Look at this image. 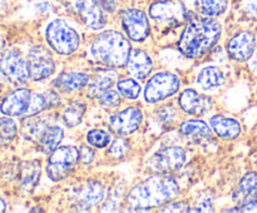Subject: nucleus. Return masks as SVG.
Returning a JSON list of instances; mask_svg holds the SVG:
<instances>
[{
	"label": "nucleus",
	"mask_w": 257,
	"mask_h": 213,
	"mask_svg": "<svg viewBox=\"0 0 257 213\" xmlns=\"http://www.w3.org/2000/svg\"><path fill=\"white\" fill-rule=\"evenodd\" d=\"M180 194L177 182L170 174L153 175L136 184L128 193L125 203L130 209H151L171 202Z\"/></svg>",
	"instance_id": "nucleus-1"
},
{
	"label": "nucleus",
	"mask_w": 257,
	"mask_h": 213,
	"mask_svg": "<svg viewBox=\"0 0 257 213\" xmlns=\"http://www.w3.org/2000/svg\"><path fill=\"white\" fill-rule=\"evenodd\" d=\"M221 32V25L210 18L192 19L181 35L178 49L191 59L202 58L217 44Z\"/></svg>",
	"instance_id": "nucleus-2"
},
{
	"label": "nucleus",
	"mask_w": 257,
	"mask_h": 213,
	"mask_svg": "<svg viewBox=\"0 0 257 213\" xmlns=\"http://www.w3.org/2000/svg\"><path fill=\"white\" fill-rule=\"evenodd\" d=\"M88 57L108 69L123 68L131 57V44L120 33L109 30L98 35L90 44Z\"/></svg>",
	"instance_id": "nucleus-3"
},
{
	"label": "nucleus",
	"mask_w": 257,
	"mask_h": 213,
	"mask_svg": "<svg viewBox=\"0 0 257 213\" xmlns=\"http://www.w3.org/2000/svg\"><path fill=\"white\" fill-rule=\"evenodd\" d=\"M45 38L54 52L62 55H69L79 48V34L64 20H53L45 30Z\"/></svg>",
	"instance_id": "nucleus-4"
},
{
	"label": "nucleus",
	"mask_w": 257,
	"mask_h": 213,
	"mask_svg": "<svg viewBox=\"0 0 257 213\" xmlns=\"http://www.w3.org/2000/svg\"><path fill=\"white\" fill-rule=\"evenodd\" d=\"M80 159V152L74 145L58 147L48 158L47 173L52 180H63L73 172Z\"/></svg>",
	"instance_id": "nucleus-5"
},
{
	"label": "nucleus",
	"mask_w": 257,
	"mask_h": 213,
	"mask_svg": "<svg viewBox=\"0 0 257 213\" xmlns=\"http://www.w3.org/2000/svg\"><path fill=\"white\" fill-rule=\"evenodd\" d=\"M0 72L10 83L17 85L25 84L30 78L28 60L17 49H8L0 55Z\"/></svg>",
	"instance_id": "nucleus-6"
},
{
	"label": "nucleus",
	"mask_w": 257,
	"mask_h": 213,
	"mask_svg": "<svg viewBox=\"0 0 257 213\" xmlns=\"http://www.w3.org/2000/svg\"><path fill=\"white\" fill-rule=\"evenodd\" d=\"M180 89V79L172 73L161 72L147 82L145 98L148 103H158L175 94Z\"/></svg>",
	"instance_id": "nucleus-7"
},
{
	"label": "nucleus",
	"mask_w": 257,
	"mask_h": 213,
	"mask_svg": "<svg viewBox=\"0 0 257 213\" xmlns=\"http://www.w3.org/2000/svg\"><path fill=\"white\" fill-rule=\"evenodd\" d=\"M150 17L158 24L175 27L185 22L187 12L180 0H160L151 5Z\"/></svg>",
	"instance_id": "nucleus-8"
},
{
	"label": "nucleus",
	"mask_w": 257,
	"mask_h": 213,
	"mask_svg": "<svg viewBox=\"0 0 257 213\" xmlns=\"http://www.w3.org/2000/svg\"><path fill=\"white\" fill-rule=\"evenodd\" d=\"M186 162V153L178 145L166 147L158 150L150 159L148 165L152 170L160 174H171L182 168Z\"/></svg>",
	"instance_id": "nucleus-9"
},
{
	"label": "nucleus",
	"mask_w": 257,
	"mask_h": 213,
	"mask_svg": "<svg viewBox=\"0 0 257 213\" xmlns=\"http://www.w3.org/2000/svg\"><path fill=\"white\" fill-rule=\"evenodd\" d=\"M30 78L34 80H43L54 73L55 63L52 53L43 45H35L28 54Z\"/></svg>",
	"instance_id": "nucleus-10"
},
{
	"label": "nucleus",
	"mask_w": 257,
	"mask_h": 213,
	"mask_svg": "<svg viewBox=\"0 0 257 213\" xmlns=\"http://www.w3.org/2000/svg\"><path fill=\"white\" fill-rule=\"evenodd\" d=\"M73 9L82 18L85 27L93 30H99L107 24L104 9L97 0H68Z\"/></svg>",
	"instance_id": "nucleus-11"
},
{
	"label": "nucleus",
	"mask_w": 257,
	"mask_h": 213,
	"mask_svg": "<svg viewBox=\"0 0 257 213\" xmlns=\"http://www.w3.org/2000/svg\"><path fill=\"white\" fill-rule=\"evenodd\" d=\"M122 25L130 39L142 42L150 34V22L142 10L127 9L122 13Z\"/></svg>",
	"instance_id": "nucleus-12"
},
{
	"label": "nucleus",
	"mask_w": 257,
	"mask_h": 213,
	"mask_svg": "<svg viewBox=\"0 0 257 213\" xmlns=\"http://www.w3.org/2000/svg\"><path fill=\"white\" fill-rule=\"evenodd\" d=\"M143 120V113L137 107H128L122 112L110 117V129L118 135H130L140 128Z\"/></svg>",
	"instance_id": "nucleus-13"
},
{
	"label": "nucleus",
	"mask_w": 257,
	"mask_h": 213,
	"mask_svg": "<svg viewBox=\"0 0 257 213\" xmlns=\"http://www.w3.org/2000/svg\"><path fill=\"white\" fill-rule=\"evenodd\" d=\"M256 49V37L252 32H240L227 43L228 55L236 62H246L251 59Z\"/></svg>",
	"instance_id": "nucleus-14"
},
{
	"label": "nucleus",
	"mask_w": 257,
	"mask_h": 213,
	"mask_svg": "<svg viewBox=\"0 0 257 213\" xmlns=\"http://www.w3.org/2000/svg\"><path fill=\"white\" fill-rule=\"evenodd\" d=\"M30 99H32V92L27 88H20L4 98L0 105V110L3 114L9 117L25 115L29 108Z\"/></svg>",
	"instance_id": "nucleus-15"
},
{
	"label": "nucleus",
	"mask_w": 257,
	"mask_h": 213,
	"mask_svg": "<svg viewBox=\"0 0 257 213\" xmlns=\"http://www.w3.org/2000/svg\"><path fill=\"white\" fill-rule=\"evenodd\" d=\"M178 103L183 112L191 115H202L212 108V100L207 95L200 94L193 89H186L181 93Z\"/></svg>",
	"instance_id": "nucleus-16"
},
{
	"label": "nucleus",
	"mask_w": 257,
	"mask_h": 213,
	"mask_svg": "<svg viewBox=\"0 0 257 213\" xmlns=\"http://www.w3.org/2000/svg\"><path fill=\"white\" fill-rule=\"evenodd\" d=\"M257 198V172H247L233 192V202L241 207Z\"/></svg>",
	"instance_id": "nucleus-17"
},
{
	"label": "nucleus",
	"mask_w": 257,
	"mask_h": 213,
	"mask_svg": "<svg viewBox=\"0 0 257 213\" xmlns=\"http://www.w3.org/2000/svg\"><path fill=\"white\" fill-rule=\"evenodd\" d=\"M104 197V189L97 180H88L79 188L77 193V203L83 209H89L99 204Z\"/></svg>",
	"instance_id": "nucleus-18"
},
{
	"label": "nucleus",
	"mask_w": 257,
	"mask_h": 213,
	"mask_svg": "<svg viewBox=\"0 0 257 213\" xmlns=\"http://www.w3.org/2000/svg\"><path fill=\"white\" fill-rule=\"evenodd\" d=\"M127 69L128 73L136 79H145L153 69L152 59L147 53L137 49L131 54L127 63Z\"/></svg>",
	"instance_id": "nucleus-19"
},
{
	"label": "nucleus",
	"mask_w": 257,
	"mask_h": 213,
	"mask_svg": "<svg viewBox=\"0 0 257 213\" xmlns=\"http://www.w3.org/2000/svg\"><path fill=\"white\" fill-rule=\"evenodd\" d=\"M210 125L218 137L226 140H232L237 138L241 133V124L233 118L225 115H213L210 119Z\"/></svg>",
	"instance_id": "nucleus-20"
},
{
	"label": "nucleus",
	"mask_w": 257,
	"mask_h": 213,
	"mask_svg": "<svg viewBox=\"0 0 257 213\" xmlns=\"http://www.w3.org/2000/svg\"><path fill=\"white\" fill-rule=\"evenodd\" d=\"M89 77L84 73L67 72L60 74L54 80V88L63 93H73L88 85Z\"/></svg>",
	"instance_id": "nucleus-21"
},
{
	"label": "nucleus",
	"mask_w": 257,
	"mask_h": 213,
	"mask_svg": "<svg viewBox=\"0 0 257 213\" xmlns=\"http://www.w3.org/2000/svg\"><path fill=\"white\" fill-rule=\"evenodd\" d=\"M59 104L60 98L57 93L48 92L45 94L34 93V94H32V99H30V104L25 117H33V115L38 114V113L43 112L48 108H54Z\"/></svg>",
	"instance_id": "nucleus-22"
},
{
	"label": "nucleus",
	"mask_w": 257,
	"mask_h": 213,
	"mask_svg": "<svg viewBox=\"0 0 257 213\" xmlns=\"http://www.w3.org/2000/svg\"><path fill=\"white\" fill-rule=\"evenodd\" d=\"M114 78L115 74L110 72L109 69L97 73L88 82V93L92 97L98 98L100 94L110 89V87L114 83Z\"/></svg>",
	"instance_id": "nucleus-23"
},
{
	"label": "nucleus",
	"mask_w": 257,
	"mask_h": 213,
	"mask_svg": "<svg viewBox=\"0 0 257 213\" xmlns=\"http://www.w3.org/2000/svg\"><path fill=\"white\" fill-rule=\"evenodd\" d=\"M42 173V165L38 160L24 162L20 167V180L25 190H33L38 184Z\"/></svg>",
	"instance_id": "nucleus-24"
},
{
	"label": "nucleus",
	"mask_w": 257,
	"mask_h": 213,
	"mask_svg": "<svg viewBox=\"0 0 257 213\" xmlns=\"http://www.w3.org/2000/svg\"><path fill=\"white\" fill-rule=\"evenodd\" d=\"M178 132L191 140H200L211 135V128L202 120H186L180 124Z\"/></svg>",
	"instance_id": "nucleus-25"
},
{
	"label": "nucleus",
	"mask_w": 257,
	"mask_h": 213,
	"mask_svg": "<svg viewBox=\"0 0 257 213\" xmlns=\"http://www.w3.org/2000/svg\"><path fill=\"white\" fill-rule=\"evenodd\" d=\"M223 82H225V77H223L222 72L217 67H215V65L203 68L198 73L197 84L203 90H210L213 89V88L221 87L223 84Z\"/></svg>",
	"instance_id": "nucleus-26"
},
{
	"label": "nucleus",
	"mask_w": 257,
	"mask_h": 213,
	"mask_svg": "<svg viewBox=\"0 0 257 213\" xmlns=\"http://www.w3.org/2000/svg\"><path fill=\"white\" fill-rule=\"evenodd\" d=\"M63 135H64V133H63V129L60 127L47 125L39 139H38V143H39L43 152L52 153L60 144V142L63 140Z\"/></svg>",
	"instance_id": "nucleus-27"
},
{
	"label": "nucleus",
	"mask_w": 257,
	"mask_h": 213,
	"mask_svg": "<svg viewBox=\"0 0 257 213\" xmlns=\"http://www.w3.org/2000/svg\"><path fill=\"white\" fill-rule=\"evenodd\" d=\"M85 109H87L85 103L79 102V100L70 102L63 110V120H64L65 125L70 128L77 127L84 117Z\"/></svg>",
	"instance_id": "nucleus-28"
},
{
	"label": "nucleus",
	"mask_w": 257,
	"mask_h": 213,
	"mask_svg": "<svg viewBox=\"0 0 257 213\" xmlns=\"http://www.w3.org/2000/svg\"><path fill=\"white\" fill-rule=\"evenodd\" d=\"M117 89L120 95L127 99H137L141 94L140 83L136 82L132 78H124L117 83Z\"/></svg>",
	"instance_id": "nucleus-29"
},
{
	"label": "nucleus",
	"mask_w": 257,
	"mask_h": 213,
	"mask_svg": "<svg viewBox=\"0 0 257 213\" xmlns=\"http://www.w3.org/2000/svg\"><path fill=\"white\" fill-rule=\"evenodd\" d=\"M198 3L206 17H218L226 10L228 0H198Z\"/></svg>",
	"instance_id": "nucleus-30"
},
{
	"label": "nucleus",
	"mask_w": 257,
	"mask_h": 213,
	"mask_svg": "<svg viewBox=\"0 0 257 213\" xmlns=\"http://www.w3.org/2000/svg\"><path fill=\"white\" fill-rule=\"evenodd\" d=\"M18 133L17 124L10 118H0V145H7L12 142Z\"/></svg>",
	"instance_id": "nucleus-31"
},
{
	"label": "nucleus",
	"mask_w": 257,
	"mask_h": 213,
	"mask_svg": "<svg viewBox=\"0 0 257 213\" xmlns=\"http://www.w3.org/2000/svg\"><path fill=\"white\" fill-rule=\"evenodd\" d=\"M88 144L95 148H104L110 143V135L103 129H92L87 133Z\"/></svg>",
	"instance_id": "nucleus-32"
},
{
	"label": "nucleus",
	"mask_w": 257,
	"mask_h": 213,
	"mask_svg": "<svg viewBox=\"0 0 257 213\" xmlns=\"http://www.w3.org/2000/svg\"><path fill=\"white\" fill-rule=\"evenodd\" d=\"M157 118L161 124L165 125V127H170L177 119V109L172 104L162 105L157 110Z\"/></svg>",
	"instance_id": "nucleus-33"
},
{
	"label": "nucleus",
	"mask_w": 257,
	"mask_h": 213,
	"mask_svg": "<svg viewBox=\"0 0 257 213\" xmlns=\"http://www.w3.org/2000/svg\"><path fill=\"white\" fill-rule=\"evenodd\" d=\"M98 102L104 108H115L120 104V93L109 89L98 97Z\"/></svg>",
	"instance_id": "nucleus-34"
},
{
	"label": "nucleus",
	"mask_w": 257,
	"mask_h": 213,
	"mask_svg": "<svg viewBox=\"0 0 257 213\" xmlns=\"http://www.w3.org/2000/svg\"><path fill=\"white\" fill-rule=\"evenodd\" d=\"M196 212H212L213 210V197L208 192L202 193L196 202Z\"/></svg>",
	"instance_id": "nucleus-35"
},
{
	"label": "nucleus",
	"mask_w": 257,
	"mask_h": 213,
	"mask_svg": "<svg viewBox=\"0 0 257 213\" xmlns=\"http://www.w3.org/2000/svg\"><path fill=\"white\" fill-rule=\"evenodd\" d=\"M128 149V143L125 142L123 138H118L114 142L110 144L109 150H108V155L112 158H120L124 155V153Z\"/></svg>",
	"instance_id": "nucleus-36"
},
{
	"label": "nucleus",
	"mask_w": 257,
	"mask_h": 213,
	"mask_svg": "<svg viewBox=\"0 0 257 213\" xmlns=\"http://www.w3.org/2000/svg\"><path fill=\"white\" fill-rule=\"evenodd\" d=\"M160 212H175V213H185V212H191L190 204L187 202H168L163 205L160 209Z\"/></svg>",
	"instance_id": "nucleus-37"
},
{
	"label": "nucleus",
	"mask_w": 257,
	"mask_h": 213,
	"mask_svg": "<svg viewBox=\"0 0 257 213\" xmlns=\"http://www.w3.org/2000/svg\"><path fill=\"white\" fill-rule=\"evenodd\" d=\"M242 9L250 19L257 20V0H242Z\"/></svg>",
	"instance_id": "nucleus-38"
},
{
	"label": "nucleus",
	"mask_w": 257,
	"mask_h": 213,
	"mask_svg": "<svg viewBox=\"0 0 257 213\" xmlns=\"http://www.w3.org/2000/svg\"><path fill=\"white\" fill-rule=\"evenodd\" d=\"M79 152H80V159H82L83 162L84 163L93 162V159H94V153H93L92 148L83 145V147H80Z\"/></svg>",
	"instance_id": "nucleus-39"
},
{
	"label": "nucleus",
	"mask_w": 257,
	"mask_h": 213,
	"mask_svg": "<svg viewBox=\"0 0 257 213\" xmlns=\"http://www.w3.org/2000/svg\"><path fill=\"white\" fill-rule=\"evenodd\" d=\"M238 209H240V212H257V198L246 203V204L241 205V208L238 207Z\"/></svg>",
	"instance_id": "nucleus-40"
},
{
	"label": "nucleus",
	"mask_w": 257,
	"mask_h": 213,
	"mask_svg": "<svg viewBox=\"0 0 257 213\" xmlns=\"http://www.w3.org/2000/svg\"><path fill=\"white\" fill-rule=\"evenodd\" d=\"M98 3L107 12H113L115 9V0H98Z\"/></svg>",
	"instance_id": "nucleus-41"
},
{
	"label": "nucleus",
	"mask_w": 257,
	"mask_h": 213,
	"mask_svg": "<svg viewBox=\"0 0 257 213\" xmlns=\"http://www.w3.org/2000/svg\"><path fill=\"white\" fill-rule=\"evenodd\" d=\"M251 68H252V69L257 73V52L255 55H252V57H251Z\"/></svg>",
	"instance_id": "nucleus-42"
},
{
	"label": "nucleus",
	"mask_w": 257,
	"mask_h": 213,
	"mask_svg": "<svg viewBox=\"0 0 257 213\" xmlns=\"http://www.w3.org/2000/svg\"><path fill=\"white\" fill-rule=\"evenodd\" d=\"M5 210H7V203L4 202V199L0 198V213L5 212Z\"/></svg>",
	"instance_id": "nucleus-43"
},
{
	"label": "nucleus",
	"mask_w": 257,
	"mask_h": 213,
	"mask_svg": "<svg viewBox=\"0 0 257 213\" xmlns=\"http://www.w3.org/2000/svg\"><path fill=\"white\" fill-rule=\"evenodd\" d=\"M253 163H255V165L257 167V153L255 155H253Z\"/></svg>",
	"instance_id": "nucleus-44"
},
{
	"label": "nucleus",
	"mask_w": 257,
	"mask_h": 213,
	"mask_svg": "<svg viewBox=\"0 0 257 213\" xmlns=\"http://www.w3.org/2000/svg\"><path fill=\"white\" fill-rule=\"evenodd\" d=\"M256 94H257V87H256Z\"/></svg>",
	"instance_id": "nucleus-45"
}]
</instances>
